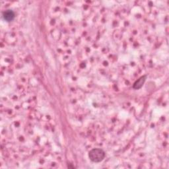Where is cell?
<instances>
[{"instance_id": "obj_2", "label": "cell", "mask_w": 169, "mask_h": 169, "mask_svg": "<svg viewBox=\"0 0 169 169\" xmlns=\"http://www.w3.org/2000/svg\"><path fill=\"white\" fill-rule=\"evenodd\" d=\"M3 17L6 21L10 22L14 19L15 13L11 9L6 10L3 13Z\"/></svg>"}, {"instance_id": "obj_1", "label": "cell", "mask_w": 169, "mask_h": 169, "mask_svg": "<svg viewBox=\"0 0 169 169\" xmlns=\"http://www.w3.org/2000/svg\"><path fill=\"white\" fill-rule=\"evenodd\" d=\"M90 160L94 163H99L105 157V152L101 149H93L89 153Z\"/></svg>"}, {"instance_id": "obj_3", "label": "cell", "mask_w": 169, "mask_h": 169, "mask_svg": "<svg viewBox=\"0 0 169 169\" xmlns=\"http://www.w3.org/2000/svg\"><path fill=\"white\" fill-rule=\"evenodd\" d=\"M146 78H147V76H142L141 77H140V79H139L137 81H136V82H135V83L134 84V86H133L134 89H141L143 87V85H144V83L145 82Z\"/></svg>"}]
</instances>
